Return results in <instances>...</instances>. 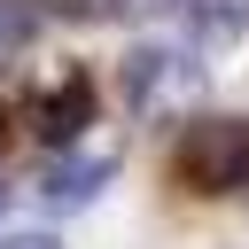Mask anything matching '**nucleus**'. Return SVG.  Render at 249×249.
<instances>
[{
	"instance_id": "1",
	"label": "nucleus",
	"mask_w": 249,
	"mask_h": 249,
	"mask_svg": "<svg viewBox=\"0 0 249 249\" xmlns=\"http://www.w3.org/2000/svg\"><path fill=\"white\" fill-rule=\"evenodd\" d=\"M171 171L187 195H226L249 179V117H195L171 148Z\"/></svg>"
},
{
	"instance_id": "2",
	"label": "nucleus",
	"mask_w": 249,
	"mask_h": 249,
	"mask_svg": "<svg viewBox=\"0 0 249 249\" xmlns=\"http://www.w3.org/2000/svg\"><path fill=\"white\" fill-rule=\"evenodd\" d=\"M124 93H132L140 117H171V109H195L202 70L187 54H171V47H132L124 54Z\"/></svg>"
},
{
	"instance_id": "3",
	"label": "nucleus",
	"mask_w": 249,
	"mask_h": 249,
	"mask_svg": "<svg viewBox=\"0 0 249 249\" xmlns=\"http://www.w3.org/2000/svg\"><path fill=\"white\" fill-rule=\"evenodd\" d=\"M31 124L47 148H78V132L93 124V78L86 70H62L47 93H31Z\"/></svg>"
},
{
	"instance_id": "4",
	"label": "nucleus",
	"mask_w": 249,
	"mask_h": 249,
	"mask_svg": "<svg viewBox=\"0 0 249 249\" xmlns=\"http://www.w3.org/2000/svg\"><path fill=\"white\" fill-rule=\"evenodd\" d=\"M109 171H117V148H101V140H93V148H54V163H47L39 195H47V202H86Z\"/></svg>"
},
{
	"instance_id": "5",
	"label": "nucleus",
	"mask_w": 249,
	"mask_h": 249,
	"mask_svg": "<svg viewBox=\"0 0 249 249\" xmlns=\"http://www.w3.org/2000/svg\"><path fill=\"white\" fill-rule=\"evenodd\" d=\"M187 16H195V31L202 39H233L241 23H249V0H179Z\"/></svg>"
},
{
	"instance_id": "6",
	"label": "nucleus",
	"mask_w": 249,
	"mask_h": 249,
	"mask_svg": "<svg viewBox=\"0 0 249 249\" xmlns=\"http://www.w3.org/2000/svg\"><path fill=\"white\" fill-rule=\"evenodd\" d=\"M39 39V0H0V54H23Z\"/></svg>"
},
{
	"instance_id": "7",
	"label": "nucleus",
	"mask_w": 249,
	"mask_h": 249,
	"mask_svg": "<svg viewBox=\"0 0 249 249\" xmlns=\"http://www.w3.org/2000/svg\"><path fill=\"white\" fill-rule=\"evenodd\" d=\"M47 16H70V23H101V16H117L124 0H39Z\"/></svg>"
},
{
	"instance_id": "8",
	"label": "nucleus",
	"mask_w": 249,
	"mask_h": 249,
	"mask_svg": "<svg viewBox=\"0 0 249 249\" xmlns=\"http://www.w3.org/2000/svg\"><path fill=\"white\" fill-rule=\"evenodd\" d=\"M0 249H62L54 233H16V241H0Z\"/></svg>"
},
{
	"instance_id": "9",
	"label": "nucleus",
	"mask_w": 249,
	"mask_h": 249,
	"mask_svg": "<svg viewBox=\"0 0 249 249\" xmlns=\"http://www.w3.org/2000/svg\"><path fill=\"white\" fill-rule=\"evenodd\" d=\"M0 140H8V109H0Z\"/></svg>"
}]
</instances>
